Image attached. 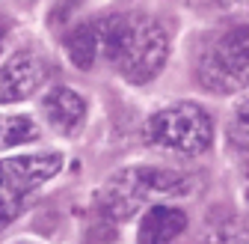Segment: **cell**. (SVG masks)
<instances>
[{
  "mask_svg": "<svg viewBox=\"0 0 249 244\" xmlns=\"http://www.w3.org/2000/svg\"><path fill=\"white\" fill-rule=\"evenodd\" d=\"M199 244H249V229L240 221H226L220 226H213Z\"/></svg>",
  "mask_w": 249,
  "mask_h": 244,
  "instance_id": "obj_11",
  "label": "cell"
},
{
  "mask_svg": "<svg viewBox=\"0 0 249 244\" xmlns=\"http://www.w3.org/2000/svg\"><path fill=\"white\" fill-rule=\"evenodd\" d=\"M220 6H226V9H249V0H220Z\"/></svg>",
  "mask_w": 249,
  "mask_h": 244,
  "instance_id": "obj_13",
  "label": "cell"
},
{
  "mask_svg": "<svg viewBox=\"0 0 249 244\" xmlns=\"http://www.w3.org/2000/svg\"><path fill=\"white\" fill-rule=\"evenodd\" d=\"M6 33H9V21L0 15V48H3V42H6Z\"/></svg>",
  "mask_w": 249,
  "mask_h": 244,
  "instance_id": "obj_14",
  "label": "cell"
},
{
  "mask_svg": "<svg viewBox=\"0 0 249 244\" xmlns=\"http://www.w3.org/2000/svg\"><path fill=\"white\" fill-rule=\"evenodd\" d=\"M190 191V179L166 167H128L116 173L101 191V211L110 221H128L134 211L154 197H178Z\"/></svg>",
  "mask_w": 249,
  "mask_h": 244,
  "instance_id": "obj_2",
  "label": "cell"
},
{
  "mask_svg": "<svg viewBox=\"0 0 249 244\" xmlns=\"http://www.w3.org/2000/svg\"><path fill=\"white\" fill-rule=\"evenodd\" d=\"M187 229V215L175 205H151L137 229V244H175Z\"/></svg>",
  "mask_w": 249,
  "mask_h": 244,
  "instance_id": "obj_7",
  "label": "cell"
},
{
  "mask_svg": "<svg viewBox=\"0 0 249 244\" xmlns=\"http://www.w3.org/2000/svg\"><path fill=\"white\" fill-rule=\"evenodd\" d=\"M66 51H69L71 63L77 69L95 66V60H98V39H95V27H92V21L74 27L71 33L66 36Z\"/></svg>",
  "mask_w": 249,
  "mask_h": 244,
  "instance_id": "obj_9",
  "label": "cell"
},
{
  "mask_svg": "<svg viewBox=\"0 0 249 244\" xmlns=\"http://www.w3.org/2000/svg\"><path fill=\"white\" fill-rule=\"evenodd\" d=\"M199 81L213 93H237L249 86V24L231 27L202 54Z\"/></svg>",
  "mask_w": 249,
  "mask_h": 244,
  "instance_id": "obj_5",
  "label": "cell"
},
{
  "mask_svg": "<svg viewBox=\"0 0 249 244\" xmlns=\"http://www.w3.org/2000/svg\"><path fill=\"white\" fill-rule=\"evenodd\" d=\"M98 39V57L128 78L131 83H145L158 75L169 54V36L163 24L142 12H119L92 21Z\"/></svg>",
  "mask_w": 249,
  "mask_h": 244,
  "instance_id": "obj_1",
  "label": "cell"
},
{
  "mask_svg": "<svg viewBox=\"0 0 249 244\" xmlns=\"http://www.w3.org/2000/svg\"><path fill=\"white\" fill-rule=\"evenodd\" d=\"M39 137V125L30 116H0V146L30 143Z\"/></svg>",
  "mask_w": 249,
  "mask_h": 244,
  "instance_id": "obj_10",
  "label": "cell"
},
{
  "mask_svg": "<svg viewBox=\"0 0 249 244\" xmlns=\"http://www.w3.org/2000/svg\"><path fill=\"white\" fill-rule=\"evenodd\" d=\"M24 244H27V241H24Z\"/></svg>",
  "mask_w": 249,
  "mask_h": 244,
  "instance_id": "obj_15",
  "label": "cell"
},
{
  "mask_svg": "<svg viewBox=\"0 0 249 244\" xmlns=\"http://www.w3.org/2000/svg\"><path fill=\"white\" fill-rule=\"evenodd\" d=\"M62 170L59 152H39V155H15L0 161V229L18 218V211L30 203L33 191L45 185Z\"/></svg>",
  "mask_w": 249,
  "mask_h": 244,
  "instance_id": "obj_4",
  "label": "cell"
},
{
  "mask_svg": "<svg viewBox=\"0 0 249 244\" xmlns=\"http://www.w3.org/2000/svg\"><path fill=\"white\" fill-rule=\"evenodd\" d=\"M45 75H48V66L39 54H33V51L15 54L0 69V104L30 99L39 89V83L45 81Z\"/></svg>",
  "mask_w": 249,
  "mask_h": 244,
  "instance_id": "obj_6",
  "label": "cell"
},
{
  "mask_svg": "<svg viewBox=\"0 0 249 244\" xmlns=\"http://www.w3.org/2000/svg\"><path fill=\"white\" fill-rule=\"evenodd\" d=\"M231 137L240 149H249V99L237 107L234 113V125H231Z\"/></svg>",
  "mask_w": 249,
  "mask_h": 244,
  "instance_id": "obj_12",
  "label": "cell"
},
{
  "mask_svg": "<svg viewBox=\"0 0 249 244\" xmlns=\"http://www.w3.org/2000/svg\"><path fill=\"white\" fill-rule=\"evenodd\" d=\"M145 137L151 146L181 152V155H199L213 140V122L199 104L178 102L158 110L148 119Z\"/></svg>",
  "mask_w": 249,
  "mask_h": 244,
  "instance_id": "obj_3",
  "label": "cell"
},
{
  "mask_svg": "<svg viewBox=\"0 0 249 244\" xmlns=\"http://www.w3.org/2000/svg\"><path fill=\"white\" fill-rule=\"evenodd\" d=\"M42 110H45V119L59 134H74L86 119V102L69 86L51 89V93L42 99Z\"/></svg>",
  "mask_w": 249,
  "mask_h": 244,
  "instance_id": "obj_8",
  "label": "cell"
}]
</instances>
